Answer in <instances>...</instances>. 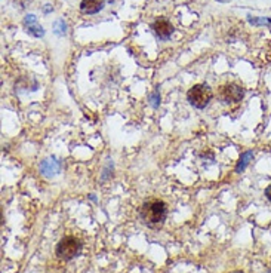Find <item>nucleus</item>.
<instances>
[{"mask_svg": "<svg viewBox=\"0 0 271 273\" xmlns=\"http://www.w3.org/2000/svg\"><path fill=\"white\" fill-rule=\"evenodd\" d=\"M153 31L156 33V36L162 40H168L172 33H174V25L166 19V18H159L151 24Z\"/></svg>", "mask_w": 271, "mask_h": 273, "instance_id": "5", "label": "nucleus"}, {"mask_svg": "<svg viewBox=\"0 0 271 273\" xmlns=\"http://www.w3.org/2000/svg\"><path fill=\"white\" fill-rule=\"evenodd\" d=\"M252 159H254V152H252V150L245 152V153L240 156V159H239V162H237V165H236V172H239V174L243 172Z\"/></svg>", "mask_w": 271, "mask_h": 273, "instance_id": "9", "label": "nucleus"}, {"mask_svg": "<svg viewBox=\"0 0 271 273\" xmlns=\"http://www.w3.org/2000/svg\"><path fill=\"white\" fill-rule=\"evenodd\" d=\"M266 196H267V199L271 202V184L266 189Z\"/></svg>", "mask_w": 271, "mask_h": 273, "instance_id": "13", "label": "nucleus"}, {"mask_svg": "<svg viewBox=\"0 0 271 273\" xmlns=\"http://www.w3.org/2000/svg\"><path fill=\"white\" fill-rule=\"evenodd\" d=\"M24 25H25L27 31H28L31 36H34V37H42V36L45 34L43 27L37 24V18H36V15H33V13H30V15H27V16L24 18Z\"/></svg>", "mask_w": 271, "mask_h": 273, "instance_id": "7", "label": "nucleus"}, {"mask_svg": "<svg viewBox=\"0 0 271 273\" xmlns=\"http://www.w3.org/2000/svg\"><path fill=\"white\" fill-rule=\"evenodd\" d=\"M245 89L237 83H226L218 89V98L224 104H237L243 100Z\"/></svg>", "mask_w": 271, "mask_h": 273, "instance_id": "4", "label": "nucleus"}, {"mask_svg": "<svg viewBox=\"0 0 271 273\" xmlns=\"http://www.w3.org/2000/svg\"><path fill=\"white\" fill-rule=\"evenodd\" d=\"M233 273H242V272H233Z\"/></svg>", "mask_w": 271, "mask_h": 273, "instance_id": "14", "label": "nucleus"}, {"mask_svg": "<svg viewBox=\"0 0 271 273\" xmlns=\"http://www.w3.org/2000/svg\"><path fill=\"white\" fill-rule=\"evenodd\" d=\"M248 19H249V22L257 24V25H260V24H271L270 18H252V16H248Z\"/></svg>", "mask_w": 271, "mask_h": 273, "instance_id": "11", "label": "nucleus"}, {"mask_svg": "<svg viewBox=\"0 0 271 273\" xmlns=\"http://www.w3.org/2000/svg\"><path fill=\"white\" fill-rule=\"evenodd\" d=\"M53 28H55V33H56L58 36H62V34H65L67 25H65V22H64L62 19H58V21L55 22Z\"/></svg>", "mask_w": 271, "mask_h": 273, "instance_id": "10", "label": "nucleus"}, {"mask_svg": "<svg viewBox=\"0 0 271 273\" xmlns=\"http://www.w3.org/2000/svg\"><path fill=\"white\" fill-rule=\"evenodd\" d=\"M168 216V207L163 201L151 199L141 205L139 220L150 229H159L163 226Z\"/></svg>", "mask_w": 271, "mask_h": 273, "instance_id": "1", "label": "nucleus"}, {"mask_svg": "<svg viewBox=\"0 0 271 273\" xmlns=\"http://www.w3.org/2000/svg\"><path fill=\"white\" fill-rule=\"evenodd\" d=\"M82 247L83 245H82L80 239H77L74 236H65L58 242V245L55 248V254L58 259H61L64 262H70L80 254Z\"/></svg>", "mask_w": 271, "mask_h": 273, "instance_id": "2", "label": "nucleus"}, {"mask_svg": "<svg viewBox=\"0 0 271 273\" xmlns=\"http://www.w3.org/2000/svg\"><path fill=\"white\" fill-rule=\"evenodd\" d=\"M214 97L212 89L206 83H197L187 92V100L196 109H205Z\"/></svg>", "mask_w": 271, "mask_h": 273, "instance_id": "3", "label": "nucleus"}, {"mask_svg": "<svg viewBox=\"0 0 271 273\" xmlns=\"http://www.w3.org/2000/svg\"><path fill=\"white\" fill-rule=\"evenodd\" d=\"M61 168H62V164L56 159V158H47L45 161H42L39 169H40V174L43 177H53V175H58L61 172Z\"/></svg>", "mask_w": 271, "mask_h": 273, "instance_id": "6", "label": "nucleus"}, {"mask_svg": "<svg viewBox=\"0 0 271 273\" xmlns=\"http://www.w3.org/2000/svg\"><path fill=\"white\" fill-rule=\"evenodd\" d=\"M102 4H104L102 0H82V3H80V10H82L83 13L93 15V13H98V12L102 9Z\"/></svg>", "mask_w": 271, "mask_h": 273, "instance_id": "8", "label": "nucleus"}, {"mask_svg": "<svg viewBox=\"0 0 271 273\" xmlns=\"http://www.w3.org/2000/svg\"><path fill=\"white\" fill-rule=\"evenodd\" d=\"M150 101H151V106H153V107H157V106L160 104V94H159V91H154V92L150 95Z\"/></svg>", "mask_w": 271, "mask_h": 273, "instance_id": "12", "label": "nucleus"}]
</instances>
